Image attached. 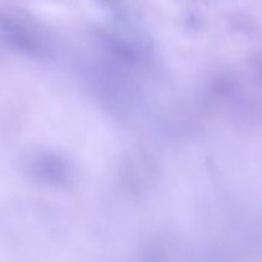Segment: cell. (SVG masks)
<instances>
[]
</instances>
